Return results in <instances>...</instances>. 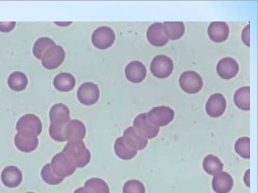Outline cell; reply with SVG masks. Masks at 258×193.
Segmentation results:
<instances>
[{"label":"cell","instance_id":"obj_9","mask_svg":"<svg viewBox=\"0 0 258 193\" xmlns=\"http://www.w3.org/2000/svg\"><path fill=\"white\" fill-rule=\"evenodd\" d=\"M149 42L156 46H162L168 42L163 24L155 23L151 25L147 32Z\"/></svg>","mask_w":258,"mask_h":193},{"label":"cell","instance_id":"obj_7","mask_svg":"<svg viewBox=\"0 0 258 193\" xmlns=\"http://www.w3.org/2000/svg\"><path fill=\"white\" fill-rule=\"evenodd\" d=\"M226 107V101L224 96L220 93L211 95L206 104V111L211 117H218L224 112Z\"/></svg>","mask_w":258,"mask_h":193},{"label":"cell","instance_id":"obj_18","mask_svg":"<svg viewBox=\"0 0 258 193\" xmlns=\"http://www.w3.org/2000/svg\"><path fill=\"white\" fill-rule=\"evenodd\" d=\"M7 82L11 89L16 91H20L26 88L28 84V79L23 72L15 71L10 74Z\"/></svg>","mask_w":258,"mask_h":193},{"label":"cell","instance_id":"obj_28","mask_svg":"<svg viewBox=\"0 0 258 193\" xmlns=\"http://www.w3.org/2000/svg\"><path fill=\"white\" fill-rule=\"evenodd\" d=\"M249 169H248L245 173V176H244V182L246 185L248 187H250V183H249Z\"/></svg>","mask_w":258,"mask_h":193},{"label":"cell","instance_id":"obj_5","mask_svg":"<svg viewBox=\"0 0 258 193\" xmlns=\"http://www.w3.org/2000/svg\"><path fill=\"white\" fill-rule=\"evenodd\" d=\"M64 58V51L59 46L54 45L44 53L42 57L43 66L48 69H53L58 67Z\"/></svg>","mask_w":258,"mask_h":193},{"label":"cell","instance_id":"obj_13","mask_svg":"<svg viewBox=\"0 0 258 193\" xmlns=\"http://www.w3.org/2000/svg\"><path fill=\"white\" fill-rule=\"evenodd\" d=\"M136 122L145 137L151 139L158 135L159 128L149 121L147 114L144 113L139 115L136 119Z\"/></svg>","mask_w":258,"mask_h":193},{"label":"cell","instance_id":"obj_10","mask_svg":"<svg viewBox=\"0 0 258 193\" xmlns=\"http://www.w3.org/2000/svg\"><path fill=\"white\" fill-rule=\"evenodd\" d=\"M229 29L224 22L215 21L212 22L208 28L209 38L215 42H222L228 38Z\"/></svg>","mask_w":258,"mask_h":193},{"label":"cell","instance_id":"obj_16","mask_svg":"<svg viewBox=\"0 0 258 193\" xmlns=\"http://www.w3.org/2000/svg\"><path fill=\"white\" fill-rule=\"evenodd\" d=\"M203 168L207 173L215 176L222 171L223 164L218 157L210 154L205 157Z\"/></svg>","mask_w":258,"mask_h":193},{"label":"cell","instance_id":"obj_14","mask_svg":"<svg viewBox=\"0 0 258 193\" xmlns=\"http://www.w3.org/2000/svg\"><path fill=\"white\" fill-rule=\"evenodd\" d=\"M127 78L134 83L141 82L146 75V69L145 66L138 61L130 62L125 69Z\"/></svg>","mask_w":258,"mask_h":193},{"label":"cell","instance_id":"obj_22","mask_svg":"<svg viewBox=\"0 0 258 193\" xmlns=\"http://www.w3.org/2000/svg\"><path fill=\"white\" fill-rule=\"evenodd\" d=\"M55 44L53 40L48 37L40 38L33 45V53L37 58L41 59L46 50Z\"/></svg>","mask_w":258,"mask_h":193},{"label":"cell","instance_id":"obj_29","mask_svg":"<svg viewBox=\"0 0 258 193\" xmlns=\"http://www.w3.org/2000/svg\"><path fill=\"white\" fill-rule=\"evenodd\" d=\"M74 193H85L83 188H80L75 191Z\"/></svg>","mask_w":258,"mask_h":193},{"label":"cell","instance_id":"obj_6","mask_svg":"<svg viewBox=\"0 0 258 193\" xmlns=\"http://www.w3.org/2000/svg\"><path fill=\"white\" fill-rule=\"evenodd\" d=\"M115 39L113 31L109 27H100L94 31L92 37L94 45L99 49L110 47Z\"/></svg>","mask_w":258,"mask_h":193},{"label":"cell","instance_id":"obj_20","mask_svg":"<svg viewBox=\"0 0 258 193\" xmlns=\"http://www.w3.org/2000/svg\"><path fill=\"white\" fill-rule=\"evenodd\" d=\"M236 106L243 110H250V87L244 86L239 88L234 95Z\"/></svg>","mask_w":258,"mask_h":193},{"label":"cell","instance_id":"obj_17","mask_svg":"<svg viewBox=\"0 0 258 193\" xmlns=\"http://www.w3.org/2000/svg\"><path fill=\"white\" fill-rule=\"evenodd\" d=\"M99 95L98 88L95 84L87 82L83 84L78 91V96L81 102L91 100V104L95 102Z\"/></svg>","mask_w":258,"mask_h":193},{"label":"cell","instance_id":"obj_24","mask_svg":"<svg viewBox=\"0 0 258 193\" xmlns=\"http://www.w3.org/2000/svg\"><path fill=\"white\" fill-rule=\"evenodd\" d=\"M236 152L242 157L250 158V138L243 137L238 139L235 144Z\"/></svg>","mask_w":258,"mask_h":193},{"label":"cell","instance_id":"obj_21","mask_svg":"<svg viewBox=\"0 0 258 193\" xmlns=\"http://www.w3.org/2000/svg\"><path fill=\"white\" fill-rule=\"evenodd\" d=\"M55 87L62 91L71 90L74 87L75 81L72 75L68 73H61L57 75L54 79Z\"/></svg>","mask_w":258,"mask_h":193},{"label":"cell","instance_id":"obj_19","mask_svg":"<svg viewBox=\"0 0 258 193\" xmlns=\"http://www.w3.org/2000/svg\"><path fill=\"white\" fill-rule=\"evenodd\" d=\"M15 143L20 150L30 152L37 147L38 139L36 137H28L17 133L15 138Z\"/></svg>","mask_w":258,"mask_h":193},{"label":"cell","instance_id":"obj_27","mask_svg":"<svg viewBox=\"0 0 258 193\" xmlns=\"http://www.w3.org/2000/svg\"><path fill=\"white\" fill-rule=\"evenodd\" d=\"M250 25H247L243 30L242 33V39L245 44L250 46Z\"/></svg>","mask_w":258,"mask_h":193},{"label":"cell","instance_id":"obj_23","mask_svg":"<svg viewBox=\"0 0 258 193\" xmlns=\"http://www.w3.org/2000/svg\"><path fill=\"white\" fill-rule=\"evenodd\" d=\"M86 193H109L107 184L100 179L88 180L85 184Z\"/></svg>","mask_w":258,"mask_h":193},{"label":"cell","instance_id":"obj_4","mask_svg":"<svg viewBox=\"0 0 258 193\" xmlns=\"http://www.w3.org/2000/svg\"><path fill=\"white\" fill-rule=\"evenodd\" d=\"M149 121L157 126H164L170 123L174 118V111L165 106L153 108L147 114Z\"/></svg>","mask_w":258,"mask_h":193},{"label":"cell","instance_id":"obj_11","mask_svg":"<svg viewBox=\"0 0 258 193\" xmlns=\"http://www.w3.org/2000/svg\"><path fill=\"white\" fill-rule=\"evenodd\" d=\"M212 184L213 189L216 193H229L233 187V180L229 173L221 172L215 175Z\"/></svg>","mask_w":258,"mask_h":193},{"label":"cell","instance_id":"obj_3","mask_svg":"<svg viewBox=\"0 0 258 193\" xmlns=\"http://www.w3.org/2000/svg\"><path fill=\"white\" fill-rule=\"evenodd\" d=\"M179 82L182 89L189 94L197 93L203 86V81L200 75L193 71L183 72L179 77Z\"/></svg>","mask_w":258,"mask_h":193},{"label":"cell","instance_id":"obj_8","mask_svg":"<svg viewBox=\"0 0 258 193\" xmlns=\"http://www.w3.org/2000/svg\"><path fill=\"white\" fill-rule=\"evenodd\" d=\"M239 66L236 61L231 57L221 59L217 65V72L221 78L230 79L237 74Z\"/></svg>","mask_w":258,"mask_h":193},{"label":"cell","instance_id":"obj_12","mask_svg":"<svg viewBox=\"0 0 258 193\" xmlns=\"http://www.w3.org/2000/svg\"><path fill=\"white\" fill-rule=\"evenodd\" d=\"M3 183L7 187H16L19 185L22 180L21 171L15 166L7 167L1 174Z\"/></svg>","mask_w":258,"mask_h":193},{"label":"cell","instance_id":"obj_30","mask_svg":"<svg viewBox=\"0 0 258 193\" xmlns=\"http://www.w3.org/2000/svg\"><path fill=\"white\" fill-rule=\"evenodd\" d=\"M27 193H34V192H27Z\"/></svg>","mask_w":258,"mask_h":193},{"label":"cell","instance_id":"obj_25","mask_svg":"<svg viewBox=\"0 0 258 193\" xmlns=\"http://www.w3.org/2000/svg\"><path fill=\"white\" fill-rule=\"evenodd\" d=\"M123 193H145V189L141 182L137 180H132L125 184Z\"/></svg>","mask_w":258,"mask_h":193},{"label":"cell","instance_id":"obj_2","mask_svg":"<svg viewBox=\"0 0 258 193\" xmlns=\"http://www.w3.org/2000/svg\"><path fill=\"white\" fill-rule=\"evenodd\" d=\"M173 62L168 56L160 55L155 57L152 61L150 70L152 73L156 77L165 78L168 77L172 72Z\"/></svg>","mask_w":258,"mask_h":193},{"label":"cell","instance_id":"obj_1","mask_svg":"<svg viewBox=\"0 0 258 193\" xmlns=\"http://www.w3.org/2000/svg\"><path fill=\"white\" fill-rule=\"evenodd\" d=\"M18 133L29 137H36L41 131V123L39 119L34 115L23 116L17 122Z\"/></svg>","mask_w":258,"mask_h":193},{"label":"cell","instance_id":"obj_15","mask_svg":"<svg viewBox=\"0 0 258 193\" xmlns=\"http://www.w3.org/2000/svg\"><path fill=\"white\" fill-rule=\"evenodd\" d=\"M163 25L168 39L177 40L184 34L185 27L182 22H164Z\"/></svg>","mask_w":258,"mask_h":193},{"label":"cell","instance_id":"obj_26","mask_svg":"<svg viewBox=\"0 0 258 193\" xmlns=\"http://www.w3.org/2000/svg\"><path fill=\"white\" fill-rule=\"evenodd\" d=\"M16 22H0V31L9 32L15 27Z\"/></svg>","mask_w":258,"mask_h":193}]
</instances>
